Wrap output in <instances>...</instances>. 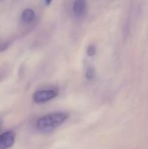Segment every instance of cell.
<instances>
[{"instance_id": "6da1fadb", "label": "cell", "mask_w": 148, "mask_h": 149, "mask_svg": "<svg viewBox=\"0 0 148 149\" xmlns=\"http://www.w3.org/2000/svg\"><path fill=\"white\" fill-rule=\"evenodd\" d=\"M69 115L64 112H53L40 117L36 122V128L40 133H50L63 125Z\"/></svg>"}, {"instance_id": "7a4b0ae2", "label": "cell", "mask_w": 148, "mask_h": 149, "mask_svg": "<svg viewBox=\"0 0 148 149\" xmlns=\"http://www.w3.org/2000/svg\"><path fill=\"white\" fill-rule=\"evenodd\" d=\"M58 96V91L55 89H43L38 90L33 93L32 100L36 104L46 103Z\"/></svg>"}, {"instance_id": "3957f363", "label": "cell", "mask_w": 148, "mask_h": 149, "mask_svg": "<svg viewBox=\"0 0 148 149\" xmlns=\"http://www.w3.org/2000/svg\"><path fill=\"white\" fill-rule=\"evenodd\" d=\"M15 133L6 131L0 135V149L10 148L15 142Z\"/></svg>"}, {"instance_id": "277c9868", "label": "cell", "mask_w": 148, "mask_h": 149, "mask_svg": "<svg viewBox=\"0 0 148 149\" xmlns=\"http://www.w3.org/2000/svg\"><path fill=\"white\" fill-rule=\"evenodd\" d=\"M73 13L77 17H83L86 11V1L85 0H75L72 6Z\"/></svg>"}, {"instance_id": "5b68a950", "label": "cell", "mask_w": 148, "mask_h": 149, "mask_svg": "<svg viewBox=\"0 0 148 149\" xmlns=\"http://www.w3.org/2000/svg\"><path fill=\"white\" fill-rule=\"evenodd\" d=\"M35 18V12L31 9H25L22 13V20L24 23H30Z\"/></svg>"}, {"instance_id": "8992f818", "label": "cell", "mask_w": 148, "mask_h": 149, "mask_svg": "<svg viewBox=\"0 0 148 149\" xmlns=\"http://www.w3.org/2000/svg\"><path fill=\"white\" fill-rule=\"evenodd\" d=\"M95 75H96V72H95V70L92 67L88 68L85 72V77L87 79L89 80H92L94 78H95Z\"/></svg>"}, {"instance_id": "52a82bcc", "label": "cell", "mask_w": 148, "mask_h": 149, "mask_svg": "<svg viewBox=\"0 0 148 149\" xmlns=\"http://www.w3.org/2000/svg\"><path fill=\"white\" fill-rule=\"evenodd\" d=\"M87 55L90 56V57H92L96 54V47L94 45H90L88 48H87V52H86Z\"/></svg>"}, {"instance_id": "ba28073f", "label": "cell", "mask_w": 148, "mask_h": 149, "mask_svg": "<svg viewBox=\"0 0 148 149\" xmlns=\"http://www.w3.org/2000/svg\"><path fill=\"white\" fill-rule=\"evenodd\" d=\"M7 46H8V45H7L6 43L0 41V52H3V51H4V50L7 48Z\"/></svg>"}, {"instance_id": "9c48e42d", "label": "cell", "mask_w": 148, "mask_h": 149, "mask_svg": "<svg viewBox=\"0 0 148 149\" xmlns=\"http://www.w3.org/2000/svg\"><path fill=\"white\" fill-rule=\"evenodd\" d=\"M51 1H52V0H45V3H46V5H50V4H51Z\"/></svg>"}, {"instance_id": "30bf717a", "label": "cell", "mask_w": 148, "mask_h": 149, "mask_svg": "<svg viewBox=\"0 0 148 149\" xmlns=\"http://www.w3.org/2000/svg\"><path fill=\"white\" fill-rule=\"evenodd\" d=\"M2 126H3V118L0 117V130H1V128H2Z\"/></svg>"}]
</instances>
